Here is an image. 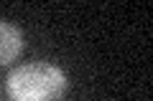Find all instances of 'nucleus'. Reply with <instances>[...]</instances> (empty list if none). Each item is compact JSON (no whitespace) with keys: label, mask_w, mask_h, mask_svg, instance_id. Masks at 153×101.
I'll use <instances>...</instances> for the list:
<instances>
[{"label":"nucleus","mask_w":153,"mask_h":101,"mask_svg":"<svg viewBox=\"0 0 153 101\" xmlns=\"http://www.w3.org/2000/svg\"><path fill=\"white\" fill-rule=\"evenodd\" d=\"M66 73L54 63L33 61L13 68L5 78L10 101H59L66 94Z\"/></svg>","instance_id":"f257e3e1"},{"label":"nucleus","mask_w":153,"mask_h":101,"mask_svg":"<svg viewBox=\"0 0 153 101\" xmlns=\"http://www.w3.org/2000/svg\"><path fill=\"white\" fill-rule=\"evenodd\" d=\"M23 51V33L13 23L0 20V66H8Z\"/></svg>","instance_id":"f03ea898"}]
</instances>
